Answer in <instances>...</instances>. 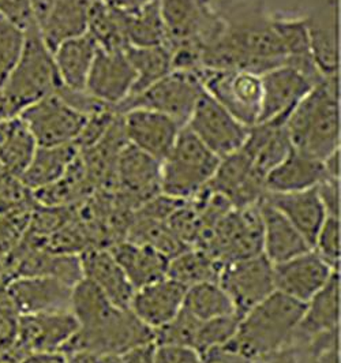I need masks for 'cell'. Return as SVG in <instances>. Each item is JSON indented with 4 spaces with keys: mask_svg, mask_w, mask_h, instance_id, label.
Instances as JSON below:
<instances>
[{
    "mask_svg": "<svg viewBox=\"0 0 341 363\" xmlns=\"http://www.w3.org/2000/svg\"><path fill=\"white\" fill-rule=\"evenodd\" d=\"M292 147L323 162L340 149V74L325 77L286 121Z\"/></svg>",
    "mask_w": 341,
    "mask_h": 363,
    "instance_id": "obj_3",
    "label": "cell"
},
{
    "mask_svg": "<svg viewBox=\"0 0 341 363\" xmlns=\"http://www.w3.org/2000/svg\"><path fill=\"white\" fill-rule=\"evenodd\" d=\"M186 126L220 159L237 152L249 133L247 126L242 125L205 91L198 99Z\"/></svg>",
    "mask_w": 341,
    "mask_h": 363,
    "instance_id": "obj_13",
    "label": "cell"
},
{
    "mask_svg": "<svg viewBox=\"0 0 341 363\" xmlns=\"http://www.w3.org/2000/svg\"><path fill=\"white\" fill-rule=\"evenodd\" d=\"M101 1H104L106 4L113 7V9L127 11V10H131L137 6H140L141 3H144L145 0H101Z\"/></svg>",
    "mask_w": 341,
    "mask_h": 363,
    "instance_id": "obj_54",
    "label": "cell"
},
{
    "mask_svg": "<svg viewBox=\"0 0 341 363\" xmlns=\"http://www.w3.org/2000/svg\"><path fill=\"white\" fill-rule=\"evenodd\" d=\"M308 363H340V348H330L320 352H310Z\"/></svg>",
    "mask_w": 341,
    "mask_h": 363,
    "instance_id": "obj_52",
    "label": "cell"
},
{
    "mask_svg": "<svg viewBox=\"0 0 341 363\" xmlns=\"http://www.w3.org/2000/svg\"><path fill=\"white\" fill-rule=\"evenodd\" d=\"M305 311V303L274 291L245 313L227 347L252 361L289 345Z\"/></svg>",
    "mask_w": 341,
    "mask_h": 363,
    "instance_id": "obj_4",
    "label": "cell"
},
{
    "mask_svg": "<svg viewBox=\"0 0 341 363\" xmlns=\"http://www.w3.org/2000/svg\"><path fill=\"white\" fill-rule=\"evenodd\" d=\"M119 363H157L155 342L137 345L123 352L119 355Z\"/></svg>",
    "mask_w": 341,
    "mask_h": 363,
    "instance_id": "obj_48",
    "label": "cell"
},
{
    "mask_svg": "<svg viewBox=\"0 0 341 363\" xmlns=\"http://www.w3.org/2000/svg\"><path fill=\"white\" fill-rule=\"evenodd\" d=\"M79 257L84 279L89 280L121 309H128L134 287L107 247H89Z\"/></svg>",
    "mask_w": 341,
    "mask_h": 363,
    "instance_id": "obj_22",
    "label": "cell"
},
{
    "mask_svg": "<svg viewBox=\"0 0 341 363\" xmlns=\"http://www.w3.org/2000/svg\"><path fill=\"white\" fill-rule=\"evenodd\" d=\"M37 146L75 144L88 118L72 108L57 93L50 94L19 113Z\"/></svg>",
    "mask_w": 341,
    "mask_h": 363,
    "instance_id": "obj_10",
    "label": "cell"
},
{
    "mask_svg": "<svg viewBox=\"0 0 341 363\" xmlns=\"http://www.w3.org/2000/svg\"><path fill=\"white\" fill-rule=\"evenodd\" d=\"M55 0H32V9H33V17L36 21L37 26L43 22V19L47 17L48 11L51 10Z\"/></svg>",
    "mask_w": 341,
    "mask_h": 363,
    "instance_id": "obj_53",
    "label": "cell"
},
{
    "mask_svg": "<svg viewBox=\"0 0 341 363\" xmlns=\"http://www.w3.org/2000/svg\"><path fill=\"white\" fill-rule=\"evenodd\" d=\"M67 363H119V357L107 352H97L90 350H78L65 352Z\"/></svg>",
    "mask_w": 341,
    "mask_h": 363,
    "instance_id": "obj_49",
    "label": "cell"
},
{
    "mask_svg": "<svg viewBox=\"0 0 341 363\" xmlns=\"http://www.w3.org/2000/svg\"><path fill=\"white\" fill-rule=\"evenodd\" d=\"M127 144L162 162L171 152L181 126L152 109L133 108L121 113Z\"/></svg>",
    "mask_w": 341,
    "mask_h": 363,
    "instance_id": "obj_19",
    "label": "cell"
},
{
    "mask_svg": "<svg viewBox=\"0 0 341 363\" xmlns=\"http://www.w3.org/2000/svg\"><path fill=\"white\" fill-rule=\"evenodd\" d=\"M125 52L137 75L130 97L172 72L171 52L164 44L155 47H127Z\"/></svg>",
    "mask_w": 341,
    "mask_h": 363,
    "instance_id": "obj_36",
    "label": "cell"
},
{
    "mask_svg": "<svg viewBox=\"0 0 341 363\" xmlns=\"http://www.w3.org/2000/svg\"><path fill=\"white\" fill-rule=\"evenodd\" d=\"M202 93L198 73L174 70L149 88L128 97L116 111L123 113L133 108L152 109L169 116L184 128Z\"/></svg>",
    "mask_w": 341,
    "mask_h": 363,
    "instance_id": "obj_7",
    "label": "cell"
},
{
    "mask_svg": "<svg viewBox=\"0 0 341 363\" xmlns=\"http://www.w3.org/2000/svg\"><path fill=\"white\" fill-rule=\"evenodd\" d=\"M203 91L227 109L242 125L252 128L261 113V77L242 70L198 72Z\"/></svg>",
    "mask_w": 341,
    "mask_h": 363,
    "instance_id": "obj_8",
    "label": "cell"
},
{
    "mask_svg": "<svg viewBox=\"0 0 341 363\" xmlns=\"http://www.w3.org/2000/svg\"><path fill=\"white\" fill-rule=\"evenodd\" d=\"M220 157L184 126L168 156L162 162V193L178 200H191L215 175Z\"/></svg>",
    "mask_w": 341,
    "mask_h": 363,
    "instance_id": "obj_6",
    "label": "cell"
},
{
    "mask_svg": "<svg viewBox=\"0 0 341 363\" xmlns=\"http://www.w3.org/2000/svg\"><path fill=\"white\" fill-rule=\"evenodd\" d=\"M0 16L23 30L36 23L33 17L32 0H0Z\"/></svg>",
    "mask_w": 341,
    "mask_h": 363,
    "instance_id": "obj_43",
    "label": "cell"
},
{
    "mask_svg": "<svg viewBox=\"0 0 341 363\" xmlns=\"http://www.w3.org/2000/svg\"><path fill=\"white\" fill-rule=\"evenodd\" d=\"M286 121L274 119L255 123L249 128L247 138L240 147L250 157L254 167L265 177L292 149Z\"/></svg>",
    "mask_w": 341,
    "mask_h": 363,
    "instance_id": "obj_26",
    "label": "cell"
},
{
    "mask_svg": "<svg viewBox=\"0 0 341 363\" xmlns=\"http://www.w3.org/2000/svg\"><path fill=\"white\" fill-rule=\"evenodd\" d=\"M128 47H155L165 43L159 0H145L140 6L123 11Z\"/></svg>",
    "mask_w": 341,
    "mask_h": 363,
    "instance_id": "obj_33",
    "label": "cell"
},
{
    "mask_svg": "<svg viewBox=\"0 0 341 363\" xmlns=\"http://www.w3.org/2000/svg\"><path fill=\"white\" fill-rule=\"evenodd\" d=\"M223 264L197 247H187L168 261L167 277L186 289L205 281H217Z\"/></svg>",
    "mask_w": 341,
    "mask_h": 363,
    "instance_id": "obj_34",
    "label": "cell"
},
{
    "mask_svg": "<svg viewBox=\"0 0 341 363\" xmlns=\"http://www.w3.org/2000/svg\"><path fill=\"white\" fill-rule=\"evenodd\" d=\"M221 29L202 47V69L262 75L286 63L273 13L262 0H212Z\"/></svg>",
    "mask_w": 341,
    "mask_h": 363,
    "instance_id": "obj_1",
    "label": "cell"
},
{
    "mask_svg": "<svg viewBox=\"0 0 341 363\" xmlns=\"http://www.w3.org/2000/svg\"><path fill=\"white\" fill-rule=\"evenodd\" d=\"M264 200L287 218L313 249L315 236L328 218L317 189L295 193H267Z\"/></svg>",
    "mask_w": 341,
    "mask_h": 363,
    "instance_id": "obj_25",
    "label": "cell"
},
{
    "mask_svg": "<svg viewBox=\"0 0 341 363\" xmlns=\"http://www.w3.org/2000/svg\"><path fill=\"white\" fill-rule=\"evenodd\" d=\"M310 351L307 345L301 343L289 345L254 359L252 363H308Z\"/></svg>",
    "mask_w": 341,
    "mask_h": 363,
    "instance_id": "obj_45",
    "label": "cell"
},
{
    "mask_svg": "<svg viewBox=\"0 0 341 363\" xmlns=\"http://www.w3.org/2000/svg\"><path fill=\"white\" fill-rule=\"evenodd\" d=\"M0 363H10V362H7V361H1V362Z\"/></svg>",
    "mask_w": 341,
    "mask_h": 363,
    "instance_id": "obj_56",
    "label": "cell"
},
{
    "mask_svg": "<svg viewBox=\"0 0 341 363\" xmlns=\"http://www.w3.org/2000/svg\"><path fill=\"white\" fill-rule=\"evenodd\" d=\"M160 193L162 162L126 144L116 160L115 197L127 209L135 212Z\"/></svg>",
    "mask_w": 341,
    "mask_h": 363,
    "instance_id": "obj_11",
    "label": "cell"
},
{
    "mask_svg": "<svg viewBox=\"0 0 341 363\" xmlns=\"http://www.w3.org/2000/svg\"><path fill=\"white\" fill-rule=\"evenodd\" d=\"M74 287L50 276H19L7 286V299L18 315L72 311Z\"/></svg>",
    "mask_w": 341,
    "mask_h": 363,
    "instance_id": "obj_16",
    "label": "cell"
},
{
    "mask_svg": "<svg viewBox=\"0 0 341 363\" xmlns=\"http://www.w3.org/2000/svg\"><path fill=\"white\" fill-rule=\"evenodd\" d=\"M305 23L313 57L325 75H337L340 69L339 0H307L299 14Z\"/></svg>",
    "mask_w": 341,
    "mask_h": 363,
    "instance_id": "obj_14",
    "label": "cell"
},
{
    "mask_svg": "<svg viewBox=\"0 0 341 363\" xmlns=\"http://www.w3.org/2000/svg\"><path fill=\"white\" fill-rule=\"evenodd\" d=\"M108 249L123 269L134 290L167 277L169 259L149 246L125 239Z\"/></svg>",
    "mask_w": 341,
    "mask_h": 363,
    "instance_id": "obj_28",
    "label": "cell"
},
{
    "mask_svg": "<svg viewBox=\"0 0 341 363\" xmlns=\"http://www.w3.org/2000/svg\"><path fill=\"white\" fill-rule=\"evenodd\" d=\"M315 189L326 216L340 218V179L325 177Z\"/></svg>",
    "mask_w": 341,
    "mask_h": 363,
    "instance_id": "obj_44",
    "label": "cell"
},
{
    "mask_svg": "<svg viewBox=\"0 0 341 363\" xmlns=\"http://www.w3.org/2000/svg\"><path fill=\"white\" fill-rule=\"evenodd\" d=\"M258 211L262 221V255L273 265L311 249L302 234L264 199L258 202Z\"/></svg>",
    "mask_w": 341,
    "mask_h": 363,
    "instance_id": "obj_24",
    "label": "cell"
},
{
    "mask_svg": "<svg viewBox=\"0 0 341 363\" xmlns=\"http://www.w3.org/2000/svg\"><path fill=\"white\" fill-rule=\"evenodd\" d=\"M201 323L202 321L181 308L169 323L153 330V342L156 345H181L194 348Z\"/></svg>",
    "mask_w": 341,
    "mask_h": 363,
    "instance_id": "obj_39",
    "label": "cell"
},
{
    "mask_svg": "<svg viewBox=\"0 0 341 363\" xmlns=\"http://www.w3.org/2000/svg\"><path fill=\"white\" fill-rule=\"evenodd\" d=\"M157 363H203L194 348L181 345H156Z\"/></svg>",
    "mask_w": 341,
    "mask_h": 363,
    "instance_id": "obj_46",
    "label": "cell"
},
{
    "mask_svg": "<svg viewBox=\"0 0 341 363\" xmlns=\"http://www.w3.org/2000/svg\"><path fill=\"white\" fill-rule=\"evenodd\" d=\"M97 50L96 41L88 33L62 43L52 52L60 86L85 91Z\"/></svg>",
    "mask_w": 341,
    "mask_h": 363,
    "instance_id": "obj_30",
    "label": "cell"
},
{
    "mask_svg": "<svg viewBox=\"0 0 341 363\" xmlns=\"http://www.w3.org/2000/svg\"><path fill=\"white\" fill-rule=\"evenodd\" d=\"M11 116H16V115L11 111L6 93L3 91V88L0 86V122L7 119V118H11Z\"/></svg>",
    "mask_w": 341,
    "mask_h": 363,
    "instance_id": "obj_55",
    "label": "cell"
},
{
    "mask_svg": "<svg viewBox=\"0 0 341 363\" xmlns=\"http://www.w3.org/2000/svg\"><path fill=\"white\" fill-rule=\"evenodd\" d=\"M259 77L262 100L258 122L287 119L295 106L315 86L288 65L277 66Z\"/></svg>",
    "mask_w": 341,
    "mask_h": 363,
    "instance_id": "obj_20",
    "label": "cell"
},
{
    "mask_svg": "<svg viewBox=\"0 0 341 363\" xmlns=\"http://www.w3.org/2000/svg\"><path fill=\"white\" fill-rule=\"evenodd\" d=\"M325 177L339 178L340 179V149L330 153L323 160Z\"/></svg>",
    "mask_w": 341,
    "mask_h": 363,
    "instance_id": "obj_51",
    "label": "cell"
},
{
    "mask_svg": "<svg viewBox=\"0 0 341 363\" xmlns=\"http://www.w3.org/2000/svg\"><path fill=\"white\" fill-rule=\"evenodd\" d=\"M135 79L137 75L125 51L99 48L85 91L116 108L130 97Z\"/></svg>",
    "mask_w": 341,
    "mask_h": 363,
    "instance_id": "obj_17",
    "label": "cell"
},
{
    "mask_svg": "<svg viewBox=\"0 0 341 363\" xmlns=\"http://www.w3.org/2000/svg\"><path fill=\"white\" fill-rule=\"evenodd\" d=\"M125 239L149 246L168 259L187 249V246L169 228L167 221L146 218L137 213L133 215Z\"/></svg>",
    "mask_w": 341,
    "mask_h": 363,
    "instance_id": "obj_35",
    "label": "cell"
},
{
    "mask_svg": "<svg viewBox=\"0 0 341 363\" xmlns=\"http://www.w3.org/2000/svg\"><path fill=\"white\" fill-rule=\"evenodd\" d=\"M336 271L313 249L273 265L274 289L302 303L323 289Z\"/></svg>",
    "mask_w": 341,
    "mask_h": 363,
    "instance_id": "obj_18",
    "label": "cell"
},
{
    "mask_svg": "<svg viewBox=\"0 0 341 363\" xmlns=\"http://www.w3.org/2000/svg\"><path fill=\"white\" fill-rule=\"evenodd\" d=\"M203 363H252L250 358L235 351L227 345L215 347L201 354Z\"/></svg>",
    "mask_w": 341,
    "mask_h": 363,
    "instance_id": "obj_47",
    "label": "cell"
},
{
    "mask_svg": "<svg viewBox=\"0 0 341 363\" xmlns=\"http://www.w3.org/2000/svg\"><path fill=\"white\" fill-rule=\"evenodd\" d=\"M217 283L240 317L276 291L273 264L262 253L223 264Z\"/></svg>",
    "mask_w": 341,
    "mask_h": 363,
    "instance_id": "obj_12",
    "label": "cell"
},
{
    "mask_svg": "<svg viewBox=\"0 0 341 363\" xmlns=\"http://www.w3.org/2000/svg\"><path fill=\"white\" fill-rule=\"evenodd\" d=\"M240 315L231 314L213 320L202 321L198 329L197 340L194 350L199 354L206 352L215 347L225 345L234 337Z\"/></svg>",
    "mask_w": 341,
    "mask_h": 363,
    "instance_id": "obj_40",
    "label": "cell"
},
{
    "mask_svg": "<svg viewBox=\"0 0 341 363\" xmlns=\"http://www.w3.org/2000/svg\"><path fill=\"white\" fill-rule=\"evenodd\" d=\"M183 309L199 321L236 314L234 303L217 281H205L186 290Z\"/></svg>",
    "mask_w": 341,
    "mask_h": 363,
    "instance_id": "obj_37",
    "label": "cell"
},
{
    "mask_svg": "<svg viewBox=\"0 0 341 363\" xmlns=\"http://www.w3.org/2000/svg\"><path fill=\"white\" fill-rule=\"evenodd\" d=\"M72 313L79 328L63 352L90 350L119 357L137 345L153 342L150 328L130 310L115 306L86 279L74 286Z\"/></svg>",
    "mask_w": 341,
    "mask_h": 363,
    "instance_id": "obj_2",
    "label": "cell"
},
{
    "mask_svg": "<svg viewBox=\"0 0 341 363\" xmlns=\"http://www.w3.org/2000/svg\"><path fill=\"white\" fill-rule=\"evenodd\" d=\"M18 363H67V358L63 351L35 352L26 355Z\"/></svg>",
    "mask_w": 341,
    "mask_h": 363,
    "instance_id": "obj_50",
    "label": "cell"
},
{
    "mask_svg": "<svg viewBox=\"0 0 341 363\" xmlns=\"http://www.w3.org/2000/svg\"><path fill=\"white\" fill-rule=\"evenodd\" d=\"M313 250L336 271H340L341 223L339 218H325L315 236Z\"/></svg>",
    "mask_w": 341,
    "mask_h": 363,
    "instance_id": "obj_42",
    "label": "cell"
},
{
    "mask_svg": "<svg viewBox=\"0 0 341 363\" xmlns=\"http://www.w3.org/2000/svg\"><path fill=\"white\" fill-rule=\"evenodd\" d=\"M325 178L323 162L291 149L265 177L267 193H295L315 187Z\"/></svg>",
    "mask_w": 341,
    "mask_h": 363,
    "instance_id": "obj_29",
    "label": "cell"
},
{
    "mask_svg": "<svg viewBox=\"0 0 341 363\" xmlns=\"http://www.w3.org/2000/svg\"><path fill=\"white\" fill-rule=\"evenodd\" d=\"M88 35L99 48L125 51L127 44L123 11L113 9L101 0H93Z\"/></svg>",
    "mask_w": 341,
    "mask_h": 363,
    "instance_id": "obj_38",
    "label": "cell"
},
{
    "mask_svg": "<svg viewBox=\"0 0 341 363\" xmlns=\"http://www.w3.org/2000/svg\"><path fill=\"white\" fill-rule=\"evenodd\" d=\"M78 155L79 149L75 144L37 146L30 163L19 177V182L32 193L47 187L65 175Z\"/></svg>",
    "mask_w": 341,
    "mask_h": 363,
    "instance_id": "obj_32",
    "label": "cell"
},
{
    "mask_svg": "<svg viewBox=\"0 0 341 363\" xmlns=\"http://www.w3.org/2000/svg\"><path fill=\"white\" fill-rule=\"evenodd\" d=\"M3 91L14 115L60 88L54 55L40 35L37 23L25 30L18 62L3 84Z\"/></svg>",
    "mask_w": 341,
    "mask_h": 363,
    "instance_id": "obj_5",
    "label": "cell"
},
{
    "mask_svg": "<svg viewBox=\"0 0 341 363\" xmlns=\"http://www.w3.org/2000/svg\"><path fill=\"white\" fill-rule=\"evenodd\" d=\"M340 328V272L305 303V311L291 343L305 345L313 337Z\"/></svg>",
    "mask_w": 341,
    "mask_h": 363,
    "instance_id": "obj_23",
    "label": "cell"
},
{
    "mask_svg": "<svg viewBox=\"0 0 341 363\" xmlns=\"http://www.w3.org/2000/svg\"><path fill=\"white\" fill-rule=\"evenodd\" d=\"M206 187L225 197L237 209L257 205L267 194L265 175L254 167L242 149L220 159Z\"/></svg>",
    "mask_w": 341,
    "mask_h": 363,
    "instance_id": "obj_15",
    "label": "cell"
},
{
    "mask_svg": "<svg viewBox=\"0 0 341 363\" xmlns=\"http://www.w3.org/2000/svg\"><path fill=\"white\" fill-rule=\"evenodd\" d=\"M78 328L72 311L19 315L17 336L4 361L18 363L29 354L62 351Z\"/></svg>",
    "mask_w": 341,
    "mask_h": 363,
    "instance_id": "obj_9",
    "label": "cell"
},
{
    "mask_svg": "<svg viewBox=\"0 0 341 363\" xmlns=\"http://www.w3.org/2000/svg\"><path fill=\"white\" fill-rule=\"evenodd\" d=\"M25 43V30L0 16V86L18 62Z\"/></svg>",
    "mask_w": 341,
    "mask_h": 363,
    "instance_id": "obj_41",
    "label": "cell"
},
{
    "mask_svg": "<svg viewBox=\"0 0 341 363\" xmlns=\"http://www.w3.org/2000/svg\"><path fill=\"white\" fill-rule=\"evenodd\" d=\"M186 290L178 281L164 277L134 291L128 310L146 327L156 330L181 310Z\"/></svg>",
    "mask_w": 341,
    "mask_h": 363,
    "instance_id": "obj_21",
    "label": "cell"
},
{
    "mask_svg": "<svg viewBox=\"0 0 341 363\" xmlns=\"http://www.w3.org/2000/svg\"><path fill=\"white\" fill-rule=\"evenodd\" d=\"M36 149V140L19 115L0 122V174L19 179Z\"/></svg>",
    "mask_w": 341,
    "mask_h": 363,
    "instance_id": "obj_31",
    "label": "cell"
},
{
    "mask_svg": "<svg viewBox=\"0 0 341 363\" xmlns=\"http://www.w3.org/2000/svg\"><path fill=\"white\" fill-rule=\"evenodd\" d=\"M91 4L93 0H55L38 25L40 35L51 52L62 43L88 33Z\"/></svg>",
    "mask_w": 341,
    "mask_h": 363,
    "instance_id": "obj_27",
    "label": "cell"
}]
</instances>
